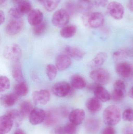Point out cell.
<instances>
[{
  "label": "cell",
  "instance_id": "obj_1",
  "mask_svg": "<svg viewBox=\"0 0 133 134\" xmlns=\"http://www.w3.org/2000/svg\"><path fill=\"white\" fill-rule=\"evenodd\" d=\"M104 122L108 126H113L118 124L121 120V111L120 109L115 105L107 107L103 114Z\"/></svg>",
  "mask_w": 133,
  "mask_h": 134
},
{
  "label": "cell",
  "instance_id": "obj_2",
  "mask_svg": "<svg viewBox=\"0 0 133 134\" xmlns=\"http://www.w3.org/2000/svg\"><path fill=\"white\" fill-rule=\"evenodd\" d=\"M83 20L84 25L86 26L97 28L100 27L104 24V17L101 13L91 12L84 14Z\"/></svg>",
  "mask_w": 133,
  "mask_h": 134
},
{
  "label": "cell",
  "instance_id": "obj_3",
  "mask_svg": "<svg viewBox=\"0 0 133 134\" xmlns=\"http://www.w3.org/2000/svg\"><path fill=\"white\" fill-rule=\"evenodd\" d=\"M75 89L67 82L61 81L55 83L52 87V93L59 97H65L73 94Z\"/></svg>",
  "mask_w": 133,
  "mask_h": 134
},
{
  "label": "cell",
  "instance_id": "obj_4",
  "mask_svg": "<svg viewBox=\"0 0 133 134\" xmlns=\"http://www.w3.org/2000/svg\"><path fill=\"white\" fill-rule=\"evenodd\" d=\"M91 79L95 83L100 85L107 84L110 82L111 75L108 71L103 68H98L90 72Z\"/></svg>",
  "mask_w": 133,
  "mask_h": 134
},
{
  "label": "cell",
  "instance_id": "obj_5",
  "mask_svg": "<svg viewBox=\"0 0 133 134\" xmlns=\"http://www.w3.org/2000/svg\"><path fill=\"white\" fill-rule=\"evenodd\" d=\"M4 57L14 62L20 61L22 55V50L18 45L12 44L5 47L3 52Z\"/></svg>",
  "mask_w": 133,
  "mask_h": 134
},
{
  "label": "cell",
  "instance_id": "obj_6",
  "mask_svg": "<svg viewBox=\"0 0 133 134\" xmlns=\"http://www.w3.org/2000/svg\"><path fill=\"white\" fill-rule=\"evenodd\" d=\"M69 20V14L65 9H61L55 12L52 16V24L58 27L65 26Z\"/></svg>",
  "mask_w": 133,
  "mask_h": 134
},
{
  "label": "cell",
  "instance_id": "obj_7",
  "mask_svg": "<svg viewBox=\"0 0 133 134\" xmlns=\"http://www.w3.org/2000/svg\"><path fill=\"white\" fill-rule=\"evenodd\" d=\"M88 89L93 92L95 97L101 102H105L108 101L111 98V96L108 91L102 85L95 83L88 87Z\"/></svg>",
  "mask_w": 133,
  "mask_h": 134
},
{
  "label": "cell",
  "instance_id": "obj_8",
  "mask_svg": "<svg viewBox=\"0 0 133 134\" xmlns=\"http://www.w3.org/2000/svg\"><path fill=\"white\" fill-rule=\"evenodd\" d=\"M107 12L111 16L115 19L121 20L124 15V7L119 2H112L108 5Z\"/></svg>",
  "mask_w": 133,
  "mask_h": 134
},
{
  "label": "cell",
  "instance_id": "obj_9",
  "mask_svg": "<svg viewBox=\"0 0 133 134\" xmlns=\"http://www.w3.org/2000/svg\"><path fill=\"white\" fill-rule=\"evenodd\" d=\"M32 98L36 104L45 105L48 104L50 98V94L48 91L46 90H40L33 92Z\"/></svg>",
  "mask_w": 133,
  "mask_h": 134
},
{
  "label": "cell",
  "instance_id": "obj_10",
  "mask_svg": "<svg viewBox=\"0 0 133 134\" xmlns=\"http://www.w3.org/2000/svg\"><path fill=\"white\" fill-rule=\"evenodd\" d=\"M24 26L23 20L20 19H12L6 26L5 31L9 35H14L21 31Z\"/></svg>",
  "mask_w": 133,
  "mask_h": 134
},
{
  "label": "cell",
  "instance_id": "obj_11",
  "mask_svg": "<svg viewBox=\"0 0 133 134\" xmlns=\"http://www.w3.org/2000/svg\"><path fill=\"white\" fill-rule=\"evenodd\" d=\"M46 115V112L42 109L34 108L29 115V120L33 125H37L44 121Z\"/></svg>",
  "mask_w": 133,
  "mask_h": 134
},
{
  "label": "cell",
  "instance_id": "obj_12",
  "mask_svg": "<svg viewBox=\"0 0 133 134\" xmlns=\"http://www.w3.org/2000/svg\"><path fill=\"white\" fill-rule=\"evenodd\" d=\"M117 73L124 78H128L132 75L133 69L131 64L126 62L119 63L116 67Z\"/></svg>",
  "mask_w": 133,
  "mask_h": 134
},
{
  "label": "cell",
  "instance_id": "obj_13",
  "mask_svg": "<svg viewBox=\"0 0 133 134\" xmlns=\"http://www.w3.org/2000/svg\"><path fill=\"white\" fill-rule=\"evenodd\" d=\"M85 118V111L81 109H74L69 115V119L70 122L76 126L81 124Z\"/></svg>",
  "mask_w": 133,
  "mask_h": 134
},
{
  "label": "cell",
  "instance_id": "obj_14",
  "mask_svg": "<svg viewBox=\"0 0 133 134\" xmlns=\"http://www.w3.org/2000/svg\"><path fill=\"white\" fill-rule=\"evenodd\" d=\"M60 114L55 109H51L46 112V117L44 123L46 126L50 127L57 124L59 121Z\"/></svg>",
  "mask_w": 133,
  "mask_h": 134
},
{
  "label": "cell",
  "instance_id": "obj_15",
  "mask_svg": "<svg viewBox=\"0 0 133 134\" xmlns=\"http://www.w3.org/2000/svg\"><path fill=\"white\" fill-rule=\"evenodd\" d=\"M71 58L66 54H61L57 57L55 60V66L59 71H64L72 64Z\"/></svg>",
  "mask_w": 133,
  "mask_h": 134
},
{
  "label": "cell",
  "instance_id": "obj_16",
  "mask_svg": "<svg viewBox=\"0 0 133 134\" xmlns=\"http://www.w3.org/2000/svg\"><path fill=\"white\" fill-rule=\"evenodd\" d=\"M66 55L77 60H80L84 57L85 53L80 48L73 46H68L65 49Z\"/></svg>",
  "mask_w": 133,
  "mask_h": 134
},
{
  "label": "cell",
  "instance_id": "obj_17",
  "mask_svg": "<svg viewBox=\"0 0 133 134\" xmlns=\"http://www.w3.org/2000/svg\"><path fill=\"white\" fill-rule=\"evenodd\" d=\"M43 13L39 9H32L28 14L27 20L29 24L33 26H35L40 23L43 21Z\"/></svg>",
  "mask_w": 133,
  "mask_h": 134
},
{
  "label": "cell",
  "instance_id": "obj_18",
  "mask_svg": "<svg viewBox=\"0 0 133 134\" xmlns=\"http://www.w3.org/2000/svg\"><path fill=\"white\" fill-rule=\"evenodd\" d=\"M13 120L7 114L2 116L0 118V131L6 133L11 130L13 126Z\"/></svg>",
  "mask_w": 133,
  "mask_h": 134
},
{
  "label": "cell",
  "instance_id": "obj_19",
  "mask_svg": "<svg viewBox=\"0 0 133 134\" xmlns=\"http://www.w3.org/2000/svg\"><path fill=\"white\" fill-rule=\"evenodd\" d=\"M19 97L14 92L3 94L1 97V103L5 107H11L16 103Z\"/></svg>",
  "mask_w": 133,
  "mask_h": 134
},
{
  "label": "cell",
  "instance_id": "obj_20",
  "mask_svg": "<svg viewBox=\"0 0 133 134\" xmlns=\"http://www.w3.org/2000/svg\"><path fill=\"white\" fill-rule=\"evenodd\" d=\"M101 123L98 119L91 118L87 119L85 124V128L91 133H96L100 129Z\"/></svg>",
  "mask_w": 133,
  "mask_h": 134
},
{
  "label": "cell",
  "instance_id": "obj_21",
  "mask_svg": "<svg viewBox=\"0 0 133 134\" xmlns=\"http://www.w3.org/2000/svg\"><path fill=\"white\" fill-rule=\"evenodd\" d=\"M34 109L32 102L28 100H26L20 103L19 111L23 118H26L29 116Z\"/></svg>",
  "mask_w": 133,
  "mask_h": 134
},
{
  "label": "cell",
  "instance_id": "obj_22",
  "mask_svg": "<svg viewBox=\"0 0 133 134\" xmlns=\"http://www.w3.org/2000/svg\"><path fill=\"white\" fill-rule=\"evenodd\" d=\"M12 75L14 79L17 82H24L22 66L19 61L14 62L12 69Z\"/></svg>",
  "mask_w": 133,
  "mask_h": 134
},
{
  "label": "cell",
  "instance_id": "obj_23",
  "mask_svg": "<svg viewBox=\"0 0 133 134\" xmlns=\"http://www.w3.org/2000/svg\"><path fill=\"white\" fill-rule=\"evenodd\" d=\"M107 58L106 53L101 52L97 54L90 62L89 65L92 68H97L102 66Z\"/></svg>",
  "mask_w": 133,
  "mask_h": 134
},
{
  "label": "cell",
  "instance_id": "obj_24",
  "mask_svg": "<svg viewBox=\"0 0 133 134\" xmlns=\"http://www.w3.org/2000/svg\"><path fill=\"white\" fill-rule=\"evenodd\" d=\"M95 6L94 1L88 0L84 1L80 0L77 4V9L80 12L85 14L91 12V11Z\"/></svg>",
  "mask_w": 133,
  "mask_h": 134
},
{
  "label": "cell",
  "instance_id": "obj_25",
  "mask_svg": "<svg viewBox=\"0 0 133 134\" xmlns=\"http://www.w3.org/2000/svg\"><path fill=\"white\" fill-rule=\"evenodd\" d=\"M70 82V85L74 89L81 90L85 88L86 86V82L84 78L79 75L72 76Z\"/></svg>",
  "mask_w": 133,
  "mask_h": 134
},
{
  "label": "cell",
  "instance_id": "obj_26",
  "mask_svg": "<svg viewBox=\"0 0 133 134\" xmlns=\"http://www.w3.org/2000/svg\"><path fill=\"white\" fill-rule=\"evenodd\" d=\"M86 106L89 111L92 112L99 111L102 108L101 102L95 97L88 99L86 103Z\"/></svg>",
  "mask_w": 133,
  "mask_h": 134
},
{
  "label": "cell",
  "instance_id": "obj_27",
  "mask_svg": "<svg viewBox=\"0 0 133 134\" xmlns=\"http://www.w3.org/2000/svg\"><path fill=\"white\" fill-rule=\"evenodd\" d=\"M16 4V8L22 15L29 13L32 10L31 3L28 0H20Z\"/></svg>",
  "mask_w": 133,
  "mask_h": 134
},
{
  "label": "cell",
  "instance_id": "obj_28",
  "mask_svg": "<svg viewBox=\"0 0 133 134\" xmlns=\"http://www.w3.org/2000/svg\"><path fill=\"white\" fill-rule=\"evenodd\" d=\"M13 92L19 97L26 96L29 93V87L25 82H18L15 85Z\"/></svg>",
  "mask_w": 133,
  "mask_h": 134
},
{
  "label": "cell",
  "instance_id": "obj_29",
  "mask_svg": "<svg viewBox=\"0 0 133 134\" xmlns=\"http://www.w3.org/2000/svg\"><path fill=\"white\" fill-rule=\"evenodd\" d=\"M77 32V27L73 25H66L62 27L60 31V34L62 37L65 38L72 37Z\"/></svg>",
  "mask_w": 133,
  "mask_h": 134
},
{
  "label": "cell",
  "instance_id": "obj_30",
  "mask_svg": "<svg viewBox=\"0 0 133 134\" xmlns=\"http://www.w3.org/2000/svg\"><path fill=\"white\" fill-rule=\"evenodd\" d=\"M47 11L52 12L57 8L61 0H37Z\"/></svg>",
  "mask_w": 133,
  "mask_h": 134
},
{
  "label": "cell",
  "instance_id": "obj_31",
  "mask_svg": "<svg viewBox=\"0 0 133 134\" xmlns=\"http://www.w3.org/2000/svg\"><path fill=\"white\" fill-rule=\"evenodd\" d=\"M47 27V23L46 21L43 20L39 24L34 26L33 29V33L36 36L42 35L46 31Z\"/></svg>",
  "mask_w": 133,
  "mask_h": 134
},
{
  "label": "cell",
  "instance_id": "obj_32",
  "mask_svg": "<svg viewBox=\"0 0 133 134\" xmlns=\"http://www.w3.org/2000/svg\"><path fill=\"white\" fill-rule=\"evenodd\" d=\"M6 114L10 116L13 120L14 122L16 123V124L18 125L20 124L23 119L19 111L16 109L9 110L6 112Z\"/></svg>",
  "mask_w": 133,
  "mask_h": 134
},
{
  "label": "cell",
  "instance_id": "obj_33",
  "mask_svg": "<svg viewBox=\"0 0 133 134\" xmlns=\"http://www.w3.org/2000/svg\"><path fill=\"white\" fill-rule=\"evenodd\" d=\"M46 73L49 80L53 81L56 78L58 69L53 64H48L46 67Z\"/></svg>",
  "mask_w": 133,
  "mask_h": 134
},
{
  "label": "cell",
  "instance_id": "obj_34",
  "mask_svg": "<svg viewBox=\"0 0 133 134\" xmlns=\"http://www.w3.org/2000/svg\"><path fill=\"white\" fill-rule=\"evenodd\" d=\"M10 87V80L7 76H2L0 77V91L4 92Z\"/></svg>",
  "mask_w": 133,
  "mask_h": 134
},
{
  "label": "cell",
  "instance_id": "obj_35",
  "mask_svg": "<svg viewBox=\"0 0 133 134\" xmlns=\"http://www.w3.org/2000/svg\"><path fill=\"white\" fill-rule=\"evenodd\" d=\"M126 91L114 89L111 98L114 101L119 102L122 100L125 97Z\"/></svg>",
  "mask_w": 133,
  "mask_h": 134
},
{
  "label": "cell",
  "instance_id": "obj_36",
  "mask_svg": "<svg viewBox=\"0 0 133 134\" xmlns=\"http://www.w3.org/2000/svg\"><path fill=\"white\" fill-rule=\"evenodd\" d=\"M128 54L129 53L126 50L124 49L118 50L113 53V59L115 61H119L127 57Z\"/></svg>",
  "mask_w": 133,
  "mask_h": 134
},
{
  "label": "cell",
  "instance_id": "obj_37",
  "mask_svg": "<svg viewBox=\"0 0 133 134\" xmlns=\"http://www.w3.org/2000/svg\"><path fill=\"white\" fill-rule=\"evenodd\" d=\"M65 9L68 13L69 15H74L77 11L78 10L77 5L72 1H68L66 2L65 5Z\"/></svg>",
  "mask_w": 133,
  "mask_h": 134
},
{
  "label": "cell",
  "instance_id": "obj_38",
  "mask_svg": "<svg viewBox=\"0 0 133 134\" xmlns=\"http://www.w3.org/2000/svg\"><path fill=\"white\" fill-rule=\"evenodd\" d=\"M77 126L71 122L66 124L64 126L66 134H76L77 131Z\"/></svg>",
  "mask_w": 133,
  "mask_h": 134
},
{
  "label": "cell",
  "instance_id": "obj_39",
  "mask_svg": "<svg viewBox=\"0 0 133 134\" xmlns=\"http://www.w3.org/2000/svg\"><path fill=\"white\" fill-rule=\"evenodd\" d=\"M122 118L124 121L133 122V109L131 108L126 109L123 113Z\"/></svg>",
  "mask_w": 133,
  "mask_h": 134
},
{
  "label": "cell",
  "instance_id": "obj_40",
  "mask_svg": "<svg viewBox=\"0 0 133 134\" xmlns=\"http://www.w3.org/2000/svg\"><path fill=\"white\" fill-rule=\"evenodd\" d=\"M114 88L115 90H120L126 91L125 83L123 80H116L114 84Z\"/></svg>",
  "mask_w": 133,
  "mask_h": 134
},
{
  "label": "cell",
  "instance_id": "obj_41",
  "mask_svg": "<svg viewBox=\"0 0 133 134\" xmlns=\"http://www.w3.org/2000/svg\"><path fill=\"white\" fill-rule=\"evenodd\" d=\"M9 14L12 19H20L22 16L16 7L11 8L9 9Z\"/></svg>",
  "mask_w": 133,
  "mask_h": 134
},
{
  "label": "cell",
  "instance_id": "obj_42",
  "mask_svg": "<svg viewBox=\"0 0 133 134\" xmlns=\"http://www.w3.org/2000/svg\"><path fill=\"white\" fill-rule=\"evenodd\" d=\"M94 2L95 6L98 7H105L109 4L108 0H95Z\"/></svg>",
  "mask_w": 133,
  "mask_h": 134
},
{
  "label": "cell",
  "instance_id": "obj_43",
  "mask_svg": "<svg viewBox=\"0 0 133 134\" xmlns=\"http://www.w3.org/2000/svg\"><path fill=\"white\" fill-rule=\"evenodd\" d=\"M115 129L112 126H108L103 130L102 134H115Z\"/></svg>",
  "mask_w": 133,
  "mask_h": 134
},
{
  "label": "cell",
  "instance_id": "obj_44",
  "mask_svg": "<svg viewBox=\"0 0 133 134\" xmlns=\"http://www.w3.org/2000/svg\"><path fill=\"white\" fill-rule=\"evenodd\" d=\"M55 134H66L64 127L58 126L54 130Z\"/></svg>",
  "mask_w": 133,
  "mask_h": 134
},
{
  "label": "cell",
  "instance_id": "obj_45",
  "mask_svg": "<svg viewBox=\"0 0 133 134\" xmlns=\"http://www.w3.org/2000/svg\"><path fill=\"white\" fill-rule=\"evenodd\" d=\"M123 134H133V127L131 126L126 127L123 130Z\"/></svg>",
  "mask_w": 133,
  "mask_h": 134
},
{
  "label": "cell",
  "instance_id": "obj_46",
  "mask_svg": "<svg viewBox=\"0 0 133 134\" xmlns=\"http://www.w3.org/2000/svg\"><path fill=\"white\" fill-rule=\"evenodd\" d=\"M0 15H1V25L4 22L5 20V14L4 12L2 10L0 11Z\"/></svg>",
  "mask_w": 133,
  "mask_h": 134
},
{
  "label": "cell",
  "instance_id": "obj_47",
  "mask_svg": "<svg viewBox=\"0 0 133 134\" xmlns=\"http://www.w3.org/2000/svg\"><path fill=\"white\" fill-rule=\"evenodd\" d=\"M128 8L130 11L133 12V0H129V1Z\"/></svg>",
  "mask_w": 133,
  "mask_h": 134
},
{
  "label": "cell",
  "instance_id": "obj_48",
  "mask_svg": "<svg viewBox=\"0 0 133 134\" xmlns=\"http://www.w3.org/2000/svg\"><path fill=\"white\" fill-rule=\"evenodd\" d=\"M14 134H26L24 131L21 129H18L15 131Z\"/></svg>",
  "mask_w": 133,
  "mask_h": 134
},
{
  "label": "cell",
  "instance_id": "obj_49",
  "mask_svg": "<svg viewBox=\"0 0 133 134\" xmlns=\"http://www.w3.org/2000/svg\"><path fill=\"white\" fill-rule=\"evenodd\" d=\"M129 95L130 97L133 99V86L131 87L129 92Z\"/></svg>",
  "mask_w": 133,
  "mask_h": 134
},
{
  "label": "cell",
  "instance_id": "obj_50",
  "mask_svg": "<svg viewBox=\"0 0 133 134\" xmlns=\"http://www.w3.org/2000/svg\"><path fill=\"white\" fill-rule=\"evenodd\" d=\"M0 4L1 6H5L7 4V0H0Z\"/></svg>",
  "mask_w": 133,
  "mask_h": 134
},
{
  "label": "cell",
  "instance_id": "obj_51",
  "mask_svg": "<svg viewBox=\"0 0 133 134\" xmlns=\"http://www.w3.org/2000/svg\"><path fill=\"white\" fill-rule=\"evenodd\" d=\"M20 0H12V1L14 3L17 4Z\"/></svg>",
  "mask_w": 133,
  "mask_h": 134
},
{
  "label": "cell",
  "instance_id": "obj_52",
  "mask_svg": "<svg viewBox=\"0 0 133 134\" xmlns=\"http://www.w3.org/2000/svg\"><path fill=\"white\" fill-rule=\"evenodd\" d=\"M0 134H5V133H3V132H1V131H0Z\"/></svg>",
  "mask_w": 133,
  "mask_h": 134
},
{
  "label": "cell",
  "instance_id": "obj_53",
  "mask_svg": "<svg viewBox=\"0 0 133 134\" xmlns=\"http://www.w3.org/2000/svg\"><path fill=\"white\" fill-rule=\"evenodd\" d=\"M81 1H88V0H81Z\"/></svg>",
  "mask_w": 133,
  "mask_h": 134
}]
</instances>
